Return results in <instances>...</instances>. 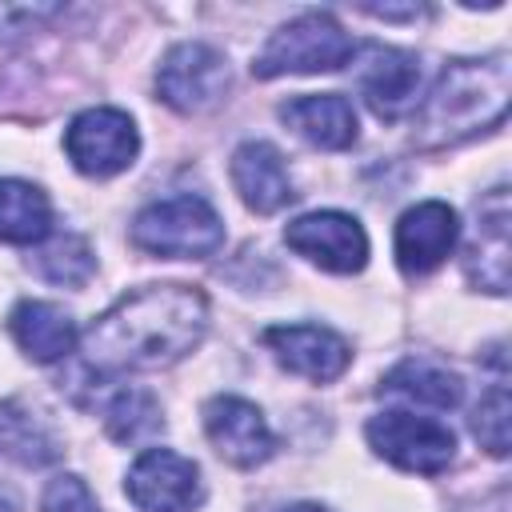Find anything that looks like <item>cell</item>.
<instances>
[{
  "label": "cell",
  "instance_id": "15",
  "mask_svg": "<svg viewBox=\"0 0 512 512\" xmlns=\"http://www.w3.org/2000/svg\"><path fill=\"white\" fill-rule=\"evenodd\" d=\"M464 272L476 288L504 296L508 292V200L504 188L492 192V200L480 208L476 236L464 252Z\"/></svg>",
  "mask_w": 512,
  "mask_h": 512
},
{
  "label": "cell",
  "instance_id": "4",
  "mask_svg": "<svg viewBox=\"0 0 512 512\" xmlns=\"http://www.w3.org/2000/svg\"><path fill=\"white\" fill-rule=\"evenodd\" d=\"M352 56H356V40L336 24V16L304 12L268 36L260 56L252 60V72L264 80L288 72H332L344 68Z\"/></svg>",
  "mask_w": 512,
  "mask_h": 512
},
{
  "label": "cell",
  "instance_id": "2",
  "mask_svg": "<svg viewBox=\"0 0 512 512\" xmlns=\"http://www.w3.org/2000/svg\"><path fill=\"white\" fill-rule=\"evenodd\" d=\"M508 112V56L452 60L416 112L412 140L420 148H448L484 128H496Z\"/></svg>",
  "mask_w": 512,
  "mask_h": 512
},
{
  "label": "cell",
  "instance_id": "21",
  "mask_svg": "<svg viewBox=\"0 0 512 512\" xmlns=\"http://www.w3.org/2000/svg\"><path fill=\"white\" fill-rule=\"evenodd\" d=\"M28 264L36 268V276H44L48 284H64V288H80L96 268L88 240L76 232H48Z\"/></svg>",
  "mask_w": 512,
  "mask_h": 512
},
{
  "label": "cell",
  "instance_id": "10",
  "mask_svg": "<svg viewBox=\"0 0 512 512\" xmlns=\"http://www.w3.org/2000/svg\"><path fill=\"white\" fill-rule=\"evenodd\" d=\"M360 52V68H356V84L368 100V108L380 120H396L416 104L420 92V60L412 52L388 48V44H356Z\"/></svg>",
  "mask_w": 512,
  "mask_h": 512
},
{
  "label": "cell",
  "instance_id": "14",
  "mask_svg": "<svg viewBox=\"0 0 512 512\" xmlns=\"http://www.w3.org/2000/svg\"><path fill=\"white\" fill-rule=\"evenodd\" d=\"M232 184H236L240 200L260 216L280 212L296 196L292 176L284 168V156L264 140H248L232 152Z\"/></svg>",
  "mask_w": 512,
  "mask_h": 512
},
{
  "label": "cell",
  "instance_id": "11",
  "mask_svg": "<svg viewBox=\"0 0 512 512\" xmlns=\"http://www.w3.org/2000/svg\"><path fill=\"white\" fill-rule=\"evenodd\" d=\"M204 432L212 440V448L236 464V468H256L272 456L276 440L272 428L264 420V412L240 396H216L204 404Z\"/></svg>",
  "mask_w": 512,
  "mask_h": 512
},
{
  "label": "cell",
  "instance_id": "18",
  "mask_svg": "<svg viewBox=\"0 0 512 512\" xmlns=\"http://www.w3.org/2000/svg\"><path fill=\"white\" fill-rule=\"evenodd\" d=\"M52 232V204L28 180H0V240L40 244Z\"/></svg>",
  "mask_w": 512,
  "mask_h": 512
},
{
  "label": "cell",
  "instance_id": "26",
  "mask_svg": "<svg viewBox=\"0 0 512 512\" xmlns=\"http://www.w3.org/2000/svg\"><path fill=\"white\" fill-rule=\"evenodd\" d=\"M0 512H20V496L8 484H0Z\"/></svg>",
  "mask_w": 512,
  "mask_h": 512
},
{
  "label": "cell",
  "instance_id": "8",
  "mask_svg": "<svg viewBox=\"0 0 512 512\" xmlns=\"http://www.w3.org/2000/svg\"><path fill=\"white\" fill-rule=\"evenodd\" d=\"M128 500L144 512H192L204 500L200 468L172 452V448H148L128 468Z\"/></svg>",
  "mask_w": 512,
  "mask_h": 512
},
{
  "label": "cell",
  "instance_id": "9",
  "mask_svg": "<svg viewBox=\"0 0 512 512\" xmlns=\"http://www.w3.org/2000/svg\"><path fill=\"white\" fill-rule=\"evenodd\" d=\"M284 240H288L292 252L308 256L324 272L348 276V272H360L368 264V236L344 212H308V216H296L284 228Z\"/></svg>",
  "mask_w": 512,
  "mask_h": 512
},
{
  "label": "cell",
  "instance_id": "19",
  "mask_svg": "<svg viewBox=\"0 0 512 512\" xmlns=\"http://www.w3.org/2000/svg\"><path fill=\"white\" fill-rule=\"evenodd\" d=\"M384 392L408 396V400L428 404V408H456L460 396H464V384H460L456 372H448V368H440V364L404 360V364H396V368L384 376Z\"/></svg>",
  "mask_w": 512,
  "mask_h": 512
},
{
  "label": "cell",
  "instance_id": "17",
  "mask_svg": "<svg viewBox=\"0 0 512 512\" xmlns=\"http://www.w3.org/2000/svg\"><path fill=\"white\" fill-rule=\"evenodd\" d=\"M8 328H12L16 344L40 364H52V360L68 356L80 340L76 320L60 304H48V300H20L8 316Z\"/></svg>",
  "mask_w": 512,
  "mask_h": 512
},
{
  "label": "cell",
  "instance_id": "27",
  "mask_svg": "<svg viewBox=\"0 0 512 512\" xmlns=\"http://www.w3.org/2000/svg\"><path fill=\"white\" fill-rule=\"evenodd\" d=\"M280 512H324L320 504H288V508H280Z\"/></svg>",
  "mask_w": 512,
  "mask_h": 512
},
{
  "label": "cell",
  "instance_id": "23",
  "mask_svg": "<svg viewBox=\"0 0 512 512\" xmlns=\"http://www.w3.org/2000/svg\"><path fill=\"white\" fill-rule=\"evenodd\" d=\"M472 432L492 456L508 452V388L504 384H492L488 396H480L472 412Z\"/></svg>",
  "mask_w": 512,
  "mask_h": 512
},
{
  "label": "cell",
  "instance_id": "20",
  "mask_svg": "<svg viewBox=\"0 0 512 512\" xmlns=\"http://www.w3.org/2000/svg\"><path fill=\"white\" fill-rule=\"evenodd\" d=\"M0 456L24 468H44L60 456V444L36 416H28L16 404H0Z\"/></svg>",
  "mask_w": 512,
  "mask_h": 512
},
{
  "label": "cell",
  "instance_id": "7",
  "mask_svg": "<svg viewBox=\"0 0 512 512\" xmlns=\"http://www.w3.org/2000/svg\"><path fill=\"white\" fill-rule=\"evenodd\" d=\"M228 60L200 44V40H188V44H176L160 72H156V92L168 108L176 112H204L212 104H220V96L228 92Z\"/></svg>",
  "mask_w": 512,
  "mask_h": 512
},
{
  "label": "cell",
  "instance_id": "22",
  "mask_svg": "<svg viewBox=\"0 0 512 512\" xmlns=\"http://www.w3.org/2000/svg\"><path fill=\"white\" fill-rule=\"evenodd\" d=\"M104 424H108V436L116 444H144V440H152L164 428L160 404L144 388H120L104 404Z\"/></svg>",
  "mask_w": 512,
  "mask_h": 512
},
{
  "label": "cell",
  "instance_id": "5",
  "mask_svg": "<svg viewBox=\"0 0 512 512\" xmlns=\"http://www.w3.org/2000/svg\"><path fill=\"white\" fill-rule=\"evenodd\" d=\"M368 444L396 468L404 472H420V476H436L452 464L456 456V436L428 416H412V412H376L368 420Z\"/></svg>",
  "mask_w": 512,
  "mask_h": 512
},
{
  "label": "cell",
  "instance_id": "16",
  "mask_svg": "<svg viewBox=\"0 0 512 512\" xmlns=\"http://www.w3.org/2000/svg\"><path fill=\"white\" fill-rule=\"evenodd\" d=\"M284 124L304 136L316 148L340 152L356 140V112L340 92H320V96H296L280 108Z\"/></svg>",
  "mask_w": 512,
  "mask_h": 512
},
{
  "label": "cell",
  "instance_id": "24",
  "mask_svg": "<svg viewBox=\"0 0 512 512\" xmlns=\"http://www.w3.org/2000/svg\"><path fill=\"white\" fill-rule=\"evenodd\" d=\"M40 508H44V512H100V508H96V496L88 492V484H84L80 476H72V472L48 480Z\"/></svg>",
  "mask_w": 512,
  "mask_h": 512
},
{
  "label": "cell",
  "instance_id": "3",
  "mask_svg": "<svg viewBox=\"0 0 512 512\" xmlns=\"http://www.w3.org/2000/svg\"><path fill=\"white\" fill-rule=\"evenodd\" d=\"M136 248L164 260H204L224 244V224L204 196H168L132 220Z\"/></svg>",
  "mask_w": 512,
  "mask_h": 512
},
{
  "label": "cell",
  "instance_id": "25",
  "mask_svg": "<svg viewBox=\"0 0 512 512\" xmlns=\"http://www.w3.org/2000/svg\"><path fill=\"white\" fill-rule=\"evenodd\" d=\"M56 12L60 8H52V4H0V36L12 40L20 32H32L40 20H48Z\"/></svg>",
  "mask_w": 512,
  "mask_h": 512
},
{
  "label": "cell",
  "instance_id": "12",
  "mask_svg": "<svg viewBox=\"0 0 512 512\" xmlns=\"http://www.w3.org/2000/svg\"><path fill=\"white\" fill-rule=\"evenodd\" d=\"M460 236L456 212L444 200H424L416 208H408L396 224V264L408 276H424L432 268L444 264V256L452 252Z\"/></svg>",
  "mask_w": 512,
  "mask_h": 512
},
{
  "label": "cell",
  "instance_id": "1",
  "mask_svg": "<svg viewBox=\"0 0 512 512\" xmlns=\"http://www.w3.org/2000/svg\"><path fill=\"white\" fill-rule=\"evenodd\" d=\"M208 328V300L188 284H148L120 296L80 336L96 372H148L188 356Z\"/></svg>",
  "mask_w": 512,
  "mask_h": 512
},
{
  "label": "cell",
  "instance_id": "6",
  "mask_svg": "<svg viewBox=\"0 0 512 512\" xmlns=\"http://www.w3.org/2000/svg\"><path fill=\"white\" fill-rule=\"evenodd\" d=\"M64 148H68V160L84 172V176H116L124 172L136 152H140V132L132 124L128 112L120 108H88L80 112L68 132H64Z\"/></svg>",
  "mask_w": 512,
  "mask_h": 512
},
{
  "label": "cell",
  "instance_id": "13",
  "mask_svg": "<svg viewBox=\"0 0 512 512\" xmlns=\"http://www.w3.org/2000/svg\"><path fill=\"white\" fill-rule=\"evenodd\" d=\"M264 344L276 352V360L288 372L316 380V384L336 380L352 360L348 344L332 328H320V324H276L264 332Z\"/></svg>",
  "mask_w": 512,
  "mask_h": 512
}]
</instances>
